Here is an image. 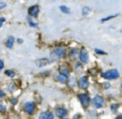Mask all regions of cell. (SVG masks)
Segmentation results:
<instances>
[{
	"label": "cell",
	"instance_id": "obj_32",
	"mask_svg": "<svg viewBox=\"0 0 122 119\" xmlns=\"http://www.w3.org/2000/svg\"><path fill=\"white\" fill-rule=\"evenodd\" d=\"M120 31H121V33H122V29H121V30H120Z\"/></svg>",
	"mask_w": 122,
	"mask_h": 119
},
{
	"label": "cell",
	"instance_id": "obj_16",
	"mask_svg": "<svg viewBox=\"0 0 122 119\" xmlns=\"http://www.w3.org/2000/svg\"><path fill=\"white\" fill-rule=\"evenodd\" d=\"M118 16V14L116 15H110V16H107V17H104V18H102V23H104V21H110V19L115 18V17Z\"/></svg>",
	"mask_w": 122,
	"mask_h": 119
},
{
	"label": "cell",
	"instance_id": "obj_4",
	"mask_svg": "<svg viewBox=\"0 0 122 119\" xmlns=\"http://www.w3.org/2000/svg\"><path fill=\"white\" fill-rule=\"evenodd\" d=\"M24 109H25V112L27 114H33L34 109H36V104H34V102H32V101H30V102H27L25 104V106H24Z\"/></svg>",
	"mask_w": 122,
	"mask_h": 119
},
{
	"label": "cell",
	"instance_id": "obj_12",
	"mask_svg": "<svg viewBox=\"0 0 122 119\" xmlns=\"http://www.w3.org/2000/svg\"><path fill=\"white\" fill-rule=\"evenodd\" d=\"M14 41H15L14 36H9L8 40H6V43H5L6 47H9V48H12V47H13V44H14Z\"/></svg>",
	"mask_w": 122,
	"mask_h": 119
},
{
	"label": "cell",
	"instance_id": "obj_14",
	"mask_svg": "<svg viewBox=\"0 0 122 119\" xmlns=\"http://www.w3.org/2000/svg\"><path fill=\"white\" fill-rule=\"evenodd\" d=\"M59 71H60V74H63V75H66V76H69L70 71H69V69H67L66 67L61 66L60 69H59Z\"/></svg>",
	"mask_w": 122,
	"mask_h": 119
},
{
	"label": "cell",
	"instance_id": "obj_9",
	"mask_svg": "<svg viewBox=\"0 0 122 119\" xmlns=\"http://www.w3.org/2000/svg\"><path fill=\"white\" fill-rule=\"evenodd\" d=\"M39 119H54V115L51 112H43L40 114Z\"/></svg>",
	"mask_w": 122,
	"mask_h": 119
},
{
	"label": "cell",
	"instance_id": "obj_21",
	"mask_svg": "<svg viewBox=\"0 0 122 119\" xmlns=\"http://www.w3.org/2000/svg\"><path fill=\"white\" fill-rule=\"evenodd\" d=\"M118 107H119L118 104H112V112L117 111V109H118Z\"/></svg>",
	"mask_w": 122,
	"mask_h": 119
},
{
	"label": "cell",
	"instance_id": "obj_7",
	"mask_svg": "<svg viewBox=\"0 0 122 119\" xmlns=\"http://www.w3.org/2000/svg\"><path fill=\"white\" fill-rule=\"evenodd\" d=\"M39 12H40V6L39 5H32L29 8L28 10V14L30 16H33V17H36L39 15Z\"/></svg>",
	"mask_w": 122,
	"mask_h": 119
},
{
	"label": "cell",
	"instance_id": "obj_15",
	"mask_svg": "<svg viewBox=\"0 0 122 119\" xmlns=\"http://www.w3.org/2000/svg\"><path fill=\"white\" fill-rule=\"evenodd\" d=\"M90 8H89V6H84V8L81 9V13H82V15H85V16H86V15H88L89 13H90Z\"/></svg>",
	"mask_w": 122,
	"mask_h": 119
},
{
	"label": "cell",
	"instance_id": "obj_5",
	"mask_svg": "<svg viewBox=\"0 0 122 119\" xmlns=\"http://www.w3.org/2000/svg\"><path fill=\"white\" fill-rule=\"evenodd\" d=\"M89 55H88V52H87L86 48H81L80 49V53H79V60L80 62H84V63H87L89 61Z\"/></svg>",
	"mask_w": 122,
	"mask_h": 119
},
{
	"label": "cell",
	"instance_id": "obj_24",
	"mask_svg": "<svg viewBox=\"0 0 122 119\" xmlns=\"http://www.w3.org/2000/svg\"><path fill=\"white\" fill-rule=\"evenodd\" d=\"M3 67H4L3 61H2V60H0V70H1V69H3Z\"/></svg>",
	"mask_w": 122,
	"mask_h": 119
},
{
	"label": "cell",
	"instance_id": "obj_26",
	"mask_svg": "<svg viewBox=\"0 0 122 119\" xmlns=\"http://www.w3.org/2000/svg\"><path fill=\"white\" fill-rule=\"evenodd\" d=\"M104 87H105V88H109V87H110V84H109V83H105Z\"/></svg>",
	"mask_w": 122,
	"mask_h": 119
},
{
	"label": "cell",
	"instance_id": "obj_34",
	"mask_svg": "<svg viewBox=\"0 0 122 119\" xmlns=\"http://www.w3.org/2000/svg\"><path fill=\"white\" fill-rule=\"evenodd\" d=\"M121 88H122V85H121Z\"/></svg>",
	"mask_w": 122,
	"mask_h": 119
},
{
	"label": "cell",
	"instance_id": "obj_11",
	"mask_svg": "<svg viewBox=\"0 0 122 119\" xmlns=\"http://www.w3.org/2000/svg\"><path fill=\"white\" fill-rule=\"evenodd\" d=\"M67 114V111L65 109H56V116L60 118H64Z\"/></svg>",
	"mask_w": 122,
	"mask_h": 119
},
{
	"label": "cell",
	"instance_id": "obj_6",
	"mask_svg": "<svg viewBox=\"0 0 122 119\" xmlns=\"http://www.w3.org/2000/svg\"><path fill=\"white\" fill-rule=\"evenodd\" d=\"M78 86L81 89H87L89 87V82H88V77L87 76H81L78 81Z\"/></svg>",
	"mask_w": 122,
	"mask_h": 119
},
{
	"label": "cell",
	"instance_id": "obj_25",
	"mask_svg": "<svg viewBox=\"0 0 122 119\" xmlns=\"http://www.w3.org/2000/svg\"><path fill=\"white\" fill-rule=\"evenodd\" d=\"M0 111H1V112H4V111H5V107H4L2 104H0Z\"/></svg>",
	"mask_w": 122,
	"mask_h": 119
},
{
	"label": "cell",
	"instance_id": "obj_8",
	"mask_svg": "<svg viewBox=\"0 0 122 119\" xmlns=\"http://www.w3.org/2000/svg\"><path fill=\"white\" fill-rule=\"evenodd\" d=\"M54 53L56 54V56H58L59 58H64L65 56V49L63 47H56Z\"/></svg>",
	"mask_w": 122,
	"mask_h": 119
},
{
	"label": "cell",
	"instance_id": "obj_30",
	"mask_svg": "<svg viewBox=\"0 0 122 119\" xmlns=\"http://www.w3.org/2000/svg\"><path fill=\"white\" fill-rule=\"evenodd\" d=\"M17 42L20 44V43H23V40H21V39H18V40H17Z\"/></svg>",
	"mask_w": 122,
	"mask_h": 119
},
{
	"label": "cell",
	"instance_id": "obj_28",
	"mask_svg": "<svg viewBox=\"0 0 122 119\" xmlns=\"http://www.w3.org/2000/svg\"><path fill=\"white\" fill-rule=\"evenodd\" d=\"M11 102H12V104H16L17 100H16V99H12V101H11Z\"/></svg>",
	"mask_w": 122,
	"mask_h": 119
},
{
	"label": "cell",
	"instance_id": "obj_27",
	"mask_svg": "<svg viewBox=\"0 0 122 119\" xmlns=\"http://www.w3.org/2000/svg\"><path fill=\"white\" fill-rule=\"evenodd\" d=\"M4 97V92L2 90H0V98H3Z\"/></svg>",
	"mask_w": 122,
	"mask_h": 119
},
{
	"label": "cell",
	"instance_id": "obj_18",
	"mask_svg": "<svg viewBox=\"0 0 122 119\" xmlns=\"http://www.w3.org/2000/svg\"><path fill=\"white\" fill-rule=\"evenodd\" d=\"M5 75H8V76H10V77H13L15 75V72L13 70H6L5 71Z\"/></svg>",
	"mask_w": 122,
	"mask_h": 119
},
{
	"label": "cell",
	"instance_id": "obj_31",
	"mask_svg": "<svg viewBox=\"0 0 122 119\" xmlns=\"http://www.w3.org/2000/svg\"><path fill=\"white\" fill-rule=\"evenodd\" d=\"M116 119H122V115H119V116H118V117H117Z\"/></svg>",
	"mask_w": 122,
	"mask_h": 119
},
{
	"label": "cell",
	"instance_id": "obj_17",
	"mask_svg": "<svg viewBox=\"0 0 122 119\" xmlns=\"http://www.w3.org/2000/svg\"><path fill=\"white\" fill-rule=\"evenodd\" d=\"M60 11L62 13H70V9L67 8V6H65V5H60Z\"/></svg>",
	"mask_w": 122,
	"mask_h": 119
},
{
	"label": "cell",
	"instance_id": "obj_22",
	"mask_svg": "<svg viewBox=\"0 0 122 119\" xmlns=\"http://www.w3.org/2000/svg\"><path fill=\"white\" fill-rule=\"evenodd\" d=\"M4 21H5V18H4V17H1V18H0V27L3 25Z\"/></svg>",
	"mask_w": 122,
	"mask_h": 119
},
{
	"label": "cell",
	"instance_id": "obj_2",
	"mask_svg": "<svg viewBox=\"0 0 122 119\" xmlns=\"http://www.w3.org/2000/svg\"><path fill=\"white\" fill-rule=\"evenodd\" d=\"M78 99H79L80 103H81V105L84 107H87L89 104H90V98H89V96L87 93H80L78 94Z\"/></svg>",
	"mask_w": 122,
	"mask_h": 119
},
{
	"label": "cell",
	"instance_id": "obj_19",
	"mask_svg": "<svg viewBox=\"0 0 122 119\" xmlns=\"http://www.w3.org/2000/svg\"><path fill=\"white\" fill-rule=\"evenodd\" d=\"M95 53H97V54H100V55H106L105 52L101 51V49H99V48H95Z\"/></svg>",
	"mask_w": 122,
	"mask_h": 119
},
{
	"label": "cell",
	"instance_id": "obj_23",
	"mask_svg": "<svg viewBox=\"0 0 122 119\" xmlns=\"http://www.w3.org/2000/svg\"><path fill=\"white\" fill-rule=\"evenodd\" d=\"M5 5H6L5 2H0V9H3Z\"/></svg>",
	"mask_w": 122,
	"mask_h": 119
},
{
	"label": "cell",
	"instance_id": "obj_13",
	"mask_svg": "<svg viewBox=\"0 0 122 119\" xmlns=\"http://www.w3.org/2000/svg\"><path fill=\"white\" fill-rule=\"evenodd\" d=\"M36 66L38 67H44V66H46V64L48 63V60H47L46 58H42V59L36 61Z\"/></svg>",
	"mask_w": 122,
	"mask_h": 119
},
{
	"label": "cell",
	"instance_id": "obj_20",
	"mask_svg": "<svg viewBox=\"0 0 122 119\" xmlns=\"http://www.w3.org/2000/svg\"><path fill=\"white\" fill-rule=\"evenodd\" d=\"M28 21H29V25L31 26V27H36V26H38V25H36V23H34V21H30L29 18H28Z\"/></svg>",
	"mask_w": 122,
	"mask_h": 119
},
{
	"label": "cell",
	"instance_id": "obj_29",
	"mask_svg": "<svg viewBox=\"0 0 122 119\" xmlns=\"http://www.w3.org/2000/svg\"><path fill=\"white\" fill-rule=\"evenodd\" d=\"M79 117H80V115H79V114H77V115H75V117H74V118H75V119H79Z\"/></svg>",
	"mask_w": 122,
	"mask_h": 119
},
{
	"label": "cell",
	"instance_id": "obj_10",
	"mask_svg": "<svg viewBox=\"0 0 122 119\" xmlns=\"http://www.w3.org/2000/svg\"><path fill=\"white\" fill-rule=\"evenodd\" d=\"M55 78L57 79L58 82H60V83H66L67 79H69V77L66 76V75H63V74H60V73H58V74L55 75Z\"/></svg>",
	"mask_w": 122,
	"mask_h": 119
},
{
	"label": "cell",
	"instance_id": "obj_1",
	"mask_svg": "<svg viewBox=\"0 0 122 119\" xmlns=\"http://www.w3.org/2000/svg\"><path fill=\"white\" fill-rule=\"evenodd\" d=\"M102 77L106 79H117L119 77V72L116 69H112V70H108L106 72L102 73Z\"/></svg>",
	"mask_w": 122,
	"mask_h": 119
},
{
	"label": "cell",
	"instance_id": "obj_3",
	"mask_svg": "<svg viewBox=\"0 0 122 119\" xmlns=\"http://www.w3.org/2000/svg\"><path fill=\"white\" fill-rule=\"evenodd\" d=\"M92 104L94 105L95 109H101L104 105V98L101 96H95L92 100Z\"/></svg>",
	"mask_w": 122,
	"mask_h": 119
},
{
	"label": "cell",
	"instance_id": "obj_33",
	"mask_svg": "<svg viewBox=\"0 0 122 119\" xmlns=\"http://www.w3.org/2000/svg\"><path fill=\"white\" fill-rule=\"evenodd\" d=\"M62 119H66V118H62Z\"/></svg>",
	"mask_w": 122,
	"mask_h": 119
}]
</instances>
